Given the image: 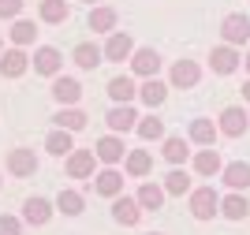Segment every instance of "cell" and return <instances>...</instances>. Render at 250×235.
Returning <instances> with one entry per match:
<instances>
[{"label": "cell", "instance_id": "d590c367", "mask_svg": "<svg viewBox=\"0 0 250 235\" xmlns=\"http://www.w3.org/2000/svg\"><path fill=\"white\" fill-rule=\"evenodd\" d=\"M22 216H11V213H4L0 216V235H22Z\"/></svg>", "mask_w": 250, "mask_h": 235}, {"label": "cell", "instance_id": "8fae6325", "mask_svg": "<svg viewBox=\"0 0 250 235\" xmlns=\"http://www.w3.org/2000/svg\"><path fill=\"white\" fill-rule=\"evenodd\" d=\"M239 64H243V52L235 49V45H217V49L209 52V67H213V75H231Z\"/></svg>", "mask_w": 250, "mask_h": 235}, {"label": "cell", "instance_id": "3957f363", "mask_svg": "<svg viewBox=\"0 0 250 235\" xmlns=\"http://www.w3.org/2000/svg\"><path fill=\"white\" fill-rule=\"evenodd\" d=\"M220 38H224V45H247L250 41V19L243 15V11H231V15H224V22H220Z\"/></svg>", "mask_w": 250, "mask_h": 235}, {"label": "cell", "instance_id": "ba28073f", "mask_svg": "<svg viewBox=\"0 0 250 235\" xmlns=\"http://www.w3.org/2000/svg\"><path fill=\"white\" fill-rule=\"evenodd\" d=\"M38 153L34 150H26V146H19V150H11L8 153V172L15 175V179H30V175H38Z\"/></svg>", "mask_w": 250, "mask_h": 235}, {"label": "cell", "instance_id": "f1b7e54d", "mask_svg": "<svg viewBox=\"0 0 250 235\" xmlns=\"http://www.w3.org/2000/svg\"><path fill=\"white\" fill-rule=\"evenodd\" d=\"M247 213H250V202L239 194V191H231V194L220 198V216H224V220H243Z\"/></svg>", "mask_w": 250, "mask_h": 235}, {"label": "cell", "instance_id": "836d02e7", "mask_svg": "<svg viewBox=\"0 0 250 235\" xmlns=\"http://www.w3.org/2000/svg\"><path fill=\"white\" fill-rule=\"evenodd\" d=\"M138 138L142 142H165L168 134H165V120H157V116H146V120H138Z\"/></svg>", "mask_w": 250, "mask_h": 235}, {"label": "cell", "instance_id": "ffe728a7", "mask_svg": "<svg viewBox=\"0 0 250 235\" xmlns=\"http://www.w3.org/2000/svg\"><path fill=\"white\" fill-rule=\"evenodd\" d=\"M71 60L83 67V71H94L97 64H104V49L101 45H94V41H79L71 49Z\"/></svg>", "mask_w": 250, "mask_h": 235}, {"label": "cell", "instance_id": "ac0fdd59", "mask_svg": "<svg viewBox=\"0 0 250 235\" xmlns=\"http://www.w3.org/2000/svg\"><path fill=\"white\" fill-rule=\"evenodd\" d=\"M26 67H30V56H26L19 45H11V49L0 56V75H4V79H22Z\"/></svg>", "mask_w": 250, "mask_h": 235}, {"label": "cell", "instance_id": "e575fe53", "mask_svg": "<svg viewBox=\"0 0 250 235\" xmlns=\"http://www.w3.org/2000/svg\"><path fill=\"white\" fill-rule=\"evenodd\" d=\"M8 38H11V45H34V38H38V26H34L30 19H15L11 22V30H8Z\"/></svg>", "mask_w": 250, "mask_h": 235}, {"label": "cell", "instance_id": "8992f818", "mask_svg": "<svg viewBox=\"0 0 250 235\" xmlns=\"http://www.w3.org/2000/svg\"><path fill=\"white\" fill-rule=\"evenodd\" d=\"M217 127H220V134H228V138H243L247 127H250V112H247V108H239V105H228V108L220 112Z\"/></svg>", "mask_w": 250, "mask_h": 235}, {"label": "cell", "instance_id": "83f0119b", "mask_svg": "<svg viewBox=\"0 0 250 235\" xmlns=\"http://www.w3.org/2000/svg\"><path fill=\"white\" fill-rule=\"evenodd\" d=\"M83 209H86L83 191H71V187H63L60 194H56V213H63V216H79Z\"/></svg>", "mask_w": 250, "mask_h": 235}, {"label": "cell", "instance_id": "d4e9b609", "mask_svg": "<svg viewBox=\"0 0 250 235\" xmlns=\"http://www.w3.org/2000/svg\"><path fill=\"white\" fill-rule=\"evenodd\" d=\"M220 179L228 183V191H247V187H250V164H247V161H231V164H224Z\"/></svg>", "mask_w": 250, "mask_h": 235}, {"label": "cell", "instance_id": "d6986e66", "mask_svg": "<svg viewBox=\"0 0 250 235\" xmlns=\"http://www.w3.org/2000/svg\"><path fill=\"white\" fill-rule=\"evenodd\" d=\"M190 164H194V172H198L202 179H213V175H220V172H224V161H220L217 146H206V150H198Z\"/></svg>", "mask_w": 250, "mask_h": 235}, {"label": "cell", "instance_id": "5b68a950", "mask_svg": "<svg viewBox=\"0 0 250 235\" xmlns=\"http://www.w3.org/2000/svg\"><path fill=\"white\" fill-rule=\"evenodd\" d=\"M52 213H56V202H49V198H42V194H34V198L22 202V220L30 228H45L52 220Z\"/></svg>", "mask_w": 250, "mask_h": 235}, {"label": "cell", "instance_id": "d6a6232c", "mask_svg": "<svg viewBox=\"0 0 250 235\" xmlns=\"http://www.w3.org/2000/svg\"><path fill=\"white\" fill-rule=\"evenodd\" d=\"M165 191L172 198H183V194H190L194 187H190V175H187V168H172V172L165 175Z\"/></svg>", "mask_w": 250, "mask_h": 235}, {"label": "cell", "instance_id": "6da1fadb", "mask_svg": "<svg viewBox=\"0 0 250 235\" xmlns=\"http://www.w3.org/2000/svg\"><path fill=\"white\" fill-rule=\"evenodd\" d=\"M187 205H190V216H194V220H213V216L220 213V194L213 191V183L194 187L187 194Z\"/></svg>", "mask_w": 250, "mask_h": 235}, {"label": "cell", "instance_id": "ab89813d", "mask_svg": "<svg viewBox=\"0 0 250 235\" xmlns=\"http://www.w3.org/2000/svg\"><path fill=\"white\" fill-rule=\"evenodd\" d=\"M86 4H90V8H94V4H101V0H86Z\"/></svg>", "mask_w": 250, "mask_h": 235}, {"label": "cell", "instance_id": "7a4b0ae2", "mask_svg": "<svg viewBox=\"0 0 250 235\" xmlns=\"http://www.w3.org/2000/svg\"><path fill=\"white\" fill-rule=\"evenodd\" d=\"M94 153H97V161H101V164L116 168L120 161H127V153H131V150L124 146V134H112V131H108L104 138H97V142H94Z\"/></svg>", "mask_w": 250, "mask_h": 235}, {"label": "cell", "instance_id": "7bdbcfd3", "mask_svg": "<svg viewBox=\"0 0 250 235\" xmlns=\"http://www.w3.org/2000/svg\"><path fill=\"white\" fill-rule=\"evenodd\" d=\"M0 183H4V179H0Z\"/></svg>", "mask_w": 250, "mask_h": 235}, {"label": "cell", "instance_id": "30bf717a", "mask_svg": "<svg viewBox=\"0 0 250 235\" xmlns=\"http://www.w3.org/2000/svg\"><path fill=\"white\" fill-rule=\"evenodd\" d=\"M94 194L108 198V202H112V198H120V194H124V172H120V168H108V164H104L101 172L94 175Z\"/></svg>", "mask_w": 250, "mask_h": 235}, {"label": "cell", "instance_id": "1f68e13d", "mask_svg": "<svg viewBox=\"0 0 250 235\" xmlns=\"http://www.w3.org/2000/svg\"><path fill=\"white\" fill-rule=\"evenodd\" d=\"M138 97H142L149 108L165 105V97H168V82H161V79H146L142 86H138Z\"/></svg>", "mask_w": 250, "mask_h": 235}, {"label": "cell", "instance_id": "4316f807", "mask_svg": "<svg viewBox=\"0 0 250 235\" xmlns=\"http://www.w3.org/2000/svg\"><path fill=\"white\" fill-rule=\"evenodd\" d=\"M38 15H42V22H49V26H60V22H67V15H71V4H67V0H42V4H38Z\"/></svg>", "mask_w": 250, "mask_h": 235}, {"label": "cell", "instance_id": "e0dca14e", "mask_svg": "<svg viewBox=\"0 0 250 235\" xmlns=\"http://www.w3.org/2000/svg\"><path fill=\"white\" fill-rule=\"evenodd\" d=\"M131 71H135L138 79H157V71H161V52L157 49H135Z\"/></svg>", "mask_w": 250, "mask_h": 235}, {"label": "cell", "instance_id": "2e32d148", "mask_svg": "<svg viewBox=\"0 0 250 235\" xmlns=\"http://www.w3.org/2000/svg\"><path fill=\"white\" fill-rule=\"evenodd\" d=\"M161 157H165L172 168L190 161V138H179V134H168L165 142H161Z\"/></svg>", "mask_w": 250, "mask_h": 235}, {"label": "cell", "instance_id": "9a60e30c", "mask_svg": "<svg viewBox=\"0 0 250 235\" xmlns=\"http://www.w3.org/2000/svg\"><path fill=\"white\" fill-rule=\"evenodd\" d=\"M198 79H202V67L194 60H176L172 64V75H168V82L176 90H190V86H198Z\"/></svg>", "mask_w": 250, "mask_h": 235}, {"label": "cell", "instance_id": "f546056e", "mask_svg": "<svg viewBox=\"0 0 250 235\" xmlns=\"http://www.w3.org/2000/svg\"><path fill=\"white\" fill-rule=\"evenodd\" d=\"M52 123L75 134V131H83V127H86V112L79 108V105H67V108H60V112L52 116Z\"/></svg>", "mask_w": 250, "mask_h": 235}, {"label": "cell", "instance_id": "4dcf8cb0", "mask_svg": "<svg viewBox=\"0 0 250 235\" xmlns=\"http://www.w3.org/2000/svg\"><path fill=\"white\" fill-rule=\"evenodd\" d=\"M45 150H49L52 157H71V150H75L71 131H63V127H52L49 138H45Z\"/></svg>", "mask_w": 250, "mask_h": 235}, {"label": "cell", "instance_id": "277c9868", "mask_svg": "<svg viewBox=\"0 0 250 235\" xmlns=\"http://www.w3.org/2000/svg\"><path fill=\"white\" fill-rule=\"evenodd\" d=\"M142 205H138V198L135 194H120V198H112V220L120 228H138V220H142Z\"/></svg>", "mask_w": 250, "mask_h": 235}, {"label": "cell", "instance_id": "cb8c5ba5", "mask_svg": "<svg viewBox=\"0 0 250 235\" xmlns=\"http://www.w3.org/2000/svg\"><path fill=\"white\" fill-rule=\"evenodd\" d=\"M217 134H220V127L213 120H190V127H187V138L194 146H202V150H206V146H217Z\"/></svg>", "mask_w": 250, "mask_h": 235}, {"label": "cell", "instance_id": "74e56055", "mask_svg": "<svg viewBox=\"0 0 250 235\" xmlns=\"http://www.w3.org/2000/svg\"><path fill=\"white\" fill-rule=\"evenodd\" d=\"M243 97H247V101H250V82H243Z\"/></svg>", "mask_w": 250, "mask_h": 235}, {"label": "cell", "instance_id": "b9f144b4", "mask_svg": "<svg viewBox=\"0 0 250 235\" xmlns=\"http://www.w3.org/2000/svg\"><path fill=\"white\" fill-rule=\"evenodd\" d=\"M146 235H161V232H146Z\"/></svg>", "mask_w": 250, "mask_h": 235}, {"label": "cell", "instance_id": "603a6c76", "mask_svg": "<svg viewBox=\"0 0 250 235\" xmlns=\"http://www.w3.org/2000/svg\"><path fill=\"white\" fill-rule=\"evenodd\" d=\"M124 172L131 175V179H146L149 172H153V153L149 150H131L124 161Z\"/></svg>", "mask_w": 250, "mask_h": 235}, {"label": "cell", "instance_id": "52a82bcc", "mask_svg": "<svg viewBox=\"0 0 250 235\" xmlns=\"http://www.w3.org/2000/svg\"><path fill=\"white\" fill-rule=\"evenodd\" d=\"M67 161V175L71 179H94L97 175V153L94 150H71V157H63Z\"/></svg>", "mask_w": 250, "mask_h": 235}, {"label": "cell", "instance_id": "484cf974", "mask_svg": "<svg viewBox=\"0 0 250 235\" xmlns=\"http://www.w3.org/2000/svg\"><path fill=\"white\" fill-rule=\"evenodd\" d=\"M138 205H142V209H161V205H165V198H168V191H165V183H153V179H146V183L138 187Z\"/></svg>", "mask_w": 250, "mask_h": 235}, {"label": "cell", "instance_id": "5bb4252c", "mask_svg": "<svg viewBox=\"0 0 250 235\" xmlns=\"http://www.w3.org/2000/svg\"><path fill=\"white\" fill-rule=\"evenodd\" d=\"M52 97H56L60 108L79 105L83 101V86H79V79H71V75H56V79H52Z\"/></svg>", "mask_w": 250, "mask_h": 235}, {"label": "cell", "instance_id": "60d3db41", "mask_svg": "<svg viewBox=\"0 0 250 235\" xmlns=\"http://www.w3.org/2000/svg\"><path fill=\"white\" fill-rule=\"evenodd\" d=\"M0 56H4V41H0Z\"/></svg>", "mask_w": 250, "mask_h": 235}, {"label": "cell", "instance_id": "7c38bea8", "mask_svg": "<svg viewBox=\"0 0 250 235\" xmlns=\"http://www.w3.org/2000/svg\"><path fill=\"white\" fill-rule=\"evenodd\" d=\"M30 64H34V71H38V75L56 79V75H60V67H63V56H60V49H52V45H38Z\"/></svg>", "mask_w": 250, "mask_h": 235}, {"label": "cell", "instance_id": "8d00e7d4", "mask_svg": "<svg viewBox=\"0 0 250 235\" xmlns=\"http://www.w3.org/2000/svg\"><path fill=\"white\" fill-rule=\"evenodd\" d=\"M22 0H0V19H19Z\"/></svg>", "mask_w": 250, "mask_h": 235}, {"label": "cell", "instance_id": "7402d4cb", "mask_svg": "<svg viewBox=\"0 0 250 235\" xmlns=\"http://www.w3.org/2000/svg\"><path fill=\"white\" fill-rule=\"evenodd\" d=\"M104 90H108V97H112L116 105H131L138 97V86H135V79H131V75H116V79H108V86H104Z\"/></svg>", "mask_w": 250, "mask_h": 235}, {"label": "cell", "instance_id": "44dd1931", "mask_svg": "<svg viewBox=\"0 0 250 235\" xmlns=\"http://www.w3.org/2000/svg\"><path fill=\"white\" fill-rule=\"evenodd\" d=\"M86 22H90V30H94V34H112L116 22H120V15H116V8H108V4H94Z\"/></svg>", "mask_w": 250, "mask_h": 235}, {"label": "cell", "instance_id": "4fadbf2b", "mask_svg": "<svg viewBox=\"0 0 250 235\" xmlns=\"http://www.w3.org/2000/svg\"><path fill=\"white\" fill-rule=\"evenodd\" d=\"M101 49H104V60L124 64V60H131V56H135V41H131V34L112 30V34H108V41H104Z\"/></svg>", "mask_w": 250, "mask_h": 235}, {"label": "cell", "instance_id": "f35d334b", "mask_svg": "<svg viewBox=\"0 0 250 235\" xmlns=\"http://www.w3.org/2000/svg\"><path fill=\"white\" fill-rule=\"evenodd\" d=\"M243 64H247V71H250V52H247V56H243Z\"/></svg>", "mask_w": 250, "mask_h": 235}, {"label": "cell", "instance_id": "9c48e42d", "mask_svg": "<svg viewBox=\"0 0 250 235\" xmlns=\"http://www.w3.org/2000/svg\"><path fill=\"white\" fill-rule=\"evenodd\" d=\"M138 120H142V116L135 112V105H112V108H108V116H104V123H108V131H112V134L135 131Z\"/></svg>", "mask_w": 250, "mask_h": 235}]
</instances>
